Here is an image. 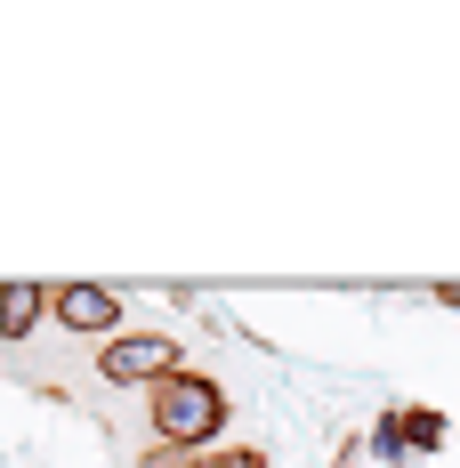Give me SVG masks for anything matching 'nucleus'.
Masks as SVG:
<instances>
[{"label":"nucleus","mask_w":460,"mask_h":468,"mask_svg":"<svg viewBox=\"0 0 460 468\" xmlns=\"http://www.w3.org/2000/svg\"><path fill=\"white\" fill-rule=\"evenodd\" d=\"M436 307H460V282H436Z\"/></svg>","instance_id":"obj_10"},{"label":"nucleus","mask_w":460,"mask_h":468,"mask_svg":"<svg viewBox=\"0 0 460 468\" xmlns=\"http://www.w3.org/2000/svg\"><path fill=\"white\" fill-rule=\"evenodd\" d=\"M371 461H388V468H412V436H404V412H396V404H388V412H380V420H371Z\"/></svg>","instance_id":"obj_5"},{"label":"nucleus","mask_w":460,"mask_h":468,"mask_svg":"<svg viewBox=\"0 0 460 468\" xmlns=\"http://www.w3.org/2000/svg\"><path fill=\"white\" fill-rule=\"evenodd\" d=\"M48 324L81 331V339H122V324H130V307H122V291L113 282H48Z\"/></svg>","instance_id":"obj_3"},{"label":"nucleus","mask_w":460,"mask_h":468,"mask_svg":"<svg viewBox=\"0 0 460 468\" xmlns=\"http://www.w3.org/2000/svg\"><path fill=\"white\" fill-rule=\"evenodd\" d=\"M41 324H48V282L8 275V282H0V339L16 347V339H33Z\"/></svg>","instance_id":"obj_4"},{"label":"nucleus","mask_w":460,"mask_h":468,"mask_svg":"<svg viewBox=\"0 0 460 468\" xmlns=\"http://www.w3.org/2000/svg\"><path fill=\"white\" fill-rule=\"evenodd\" d=\"M202 452H186V444H145L138 452V468H194Z\"/></svg>","instance_id":"obj_8"},{"label":"nucleus","mask_w":460,"mask_h":468,"mask_svg":"<svg viewBox=\"0 0 460 468\" xmlns=\"http://www.w3.org/2000/svg\"><path fill=\"white\" fill-rule=\"evenodd\" d=\"M170 372H186L170 331H122V339L97 347V379H113V388H162Z\"/></svg>","instance_id":"obj_2"},{"label":"nucleus","mask_w":460,"mask_h":468,"mask_svg":"<svg viewBox=\"0 0 460 468\" xmlns=\"http://www.w3.org/2000/svg\"><path fill=\"white\" fill-rule=\"evenodd\" d=\"M227 388L210 372H170L162 388H145V420H154V444H186V452H210L227 436Z\"/></svg>","instance_id":"obj_1"},{"label":"nucleus","mask_w":460,"mask_h":468,"mask_svg":"<svg viewBox=\"0 0 460 468\" xmlns=\"http://www.w3.org/2000/svg\"><path fill=\"white\" fill-rule=\"evenodd\" d=\"M404 436H412V461H420V452H444V436H453V420H444L436 404H412V412H404Z\"/></svg>","instance_id":"obj_6"},{"label":"nucleus","mask_w":460,"mask_h":468,"mask_svg":"<svg viewBox=\"0 0 460 468\" xmlns=\"http://www.w3.org/2000/svg\"><path fill=\"white\" fill-rule=\"evenodd\" d=\"M194 468H267V444H210Z\"/></svg>","instance_id":"obj_7"},{"label":"nucleus","mask_w":460,"mask_h":468,"mask_svg":"<svg viewBox=\"0 0 460 468\" xmlns=\"http://www.w3.org/2000/svg\"><path fill=\"white\" fill-rule=\"evenodd\" d=\"M371 461V444L364 436H339V452H331V468H364Z\"/></svg>","instance_id":"obj_9"}]
</instances>
